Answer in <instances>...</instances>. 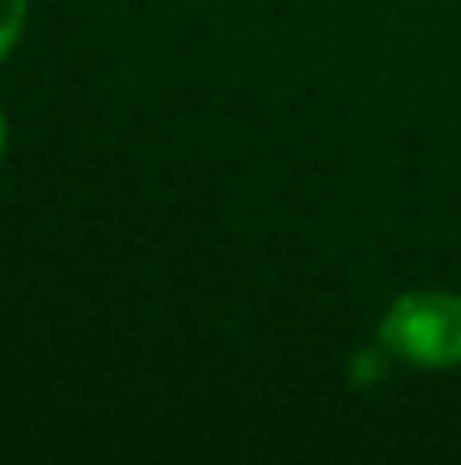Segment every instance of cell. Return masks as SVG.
I'll return each mask as SVG.
<instances>
[{"label":"cell","instance_id":"1","mask_svg":"<svg viewBox=\"0 0 461 465\" xmlns=\"http://www.w3.org/2000/svg\"><path fill=\"white\" fill-rule=\"evenodd\" d=\"M376 343L388 360L421 371L461 368V294L457 290H405L384 306L376 322Z\"/></svg>","mask_w":461,"mask_h":465},{"label":"cell","instance_id":"3","mask_svg":"<svg viewBox=\"0 0 461 465\" xmlns=\"http://www.w3.org/2000/svg\"><path fill=\"white\" fill-rule=\"evenodd\" d=\"M5 152H8V114L0 106V163H5Z\"/></svg>","mask_w":461,"mask_h":465},{"label":"cell","instance_id":"2","mask_svg":"<svg viewBox=\"0 0 461 465\" xmlns=\"http://www.w3.org/2000/svg\"><path fill=\"white\" fill-rule=\"evenodd\" d=\"M29 25V0H0V65L16 54Z\"/></svg>","mask_w":461,"mask_h":465}]
</instances>
